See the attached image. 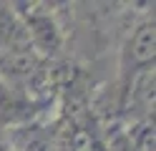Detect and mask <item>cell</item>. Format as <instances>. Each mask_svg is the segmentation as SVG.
I'll list each match as a JSON object with an SVG mask.
<instances>
[{"instance_id": "cell-1", "label": "cell", "mask_w": 156, "mask_h": 151, "mask_svg": "<svg viewBox=\"0 0 156 151\" xmlns=\"http://www.w3.org/2000/svg\"><path fill=\"white\" fill-rule=\"evenodd\" d=\"M156 56V23H154V8L146 10L141 18L129 23L119 50V91L146 68H154Z\"/></svg>"}, {"instance_id": "cell-2", "label": "cell", "mask_w": 156, "mask_h": 151, "mask_svg": "<svg viewBox=\"0 0 156 151\" xmlns=\"http://www.w3.org/2000/svg\"><path fill=\"white\" fill-rule=\"evenodd\" d=\"M3 151H5V149H3Z\"/></svg>"}]
</instances>
